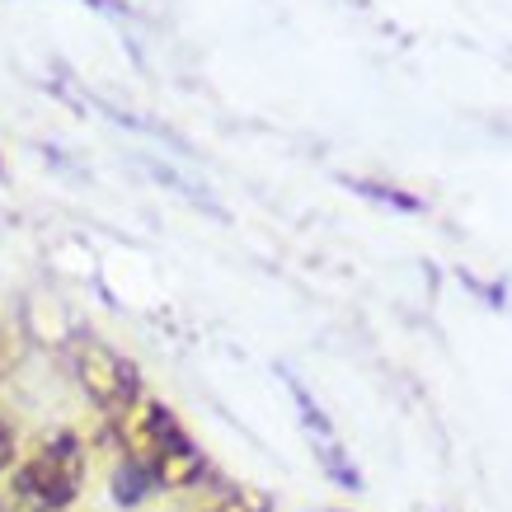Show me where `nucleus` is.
<instances>
[{"mask_svg":"<svg viewBox=\"0 0 512 512\" xmlns=\"http://www.w3.org/2000/svg\"><path fill=\"white\" fill-rule=\"evenodd\" d=\"M10 466H15V428L0 419V475H5Z\"/></svg>","mask_w":512,"mask_h":512,"instance_id":"obj_5","label":"nucleus"},{"mask_svg":"<svg viewBox=\"0 0 512 512\" xmlns=\"http://www.w3.org/2000/svg\"><path fill=\"white\" fill-rule=\"evenodd\" d=\"M0 512H15V508H5V503H0Z\"/></svg>","mask_w":512,"mask_h":512,"instance_id":"obj_6","label":"nucleus"},{"mask_svg":"<svg viewBox=\"0 0 512 512\" xmlns=\"http://www.w3.org/2000/svg\"><path fill=\"white\" fill-rule=\"evenodd\" d=\"M132 461L151 470V480L165 484V489H184V484H198L207 461L202 451L193 447V437L184 433V423L174 419L165 404H141L137 419V451Z\"/></svg>","mask_w":512,"mask_h":512,"instance_id":"obj_2","label":"nucleus"},{"mask_svg":"<svg viewBox=\"0 0 512 512\" xmlns=\"http://www.w3.org/2000/svg\"><path fill=\"white\" fill-rule=\"evenodd\" d=\"M85 484V451L71 433L47 437L15 470V503L24 512H66Z\"/></svg>","mask_w":512,"mask_h":512,"instance_id":"obj_1","label":"nucleus"},{"mask_svg":"<svg viewBox=\"0 0 512 512\" xmlns=\"http://www.w3.org/2000/svg\"><path fill=\"white\" fill-rule=\"evenodd\" d=\"M156 489V480H151V470L141 466V461H132L127 456L123 466H118V475H113V494L123 498V503H141V498Z\"/></svg>","mask_w":512,"mask_h":512,"instance_id":"obj_4","label":"nucleus"},{"mask_svg":"<svg viewBox=\"0 0 512 512\" xmlns=\"http://www.w3.org/2000/svg\"><path fill=\"white\" fill-rule=\"evenodd\" d=\"M76 381L85 390V400L113 423L132 419L141 409V372L109 343L99 339L76 343Z\"/></svg>","mask_w":512,"mask_h":512,"instance_id":"obj_3","label":"nucleus"}]
</instances>
